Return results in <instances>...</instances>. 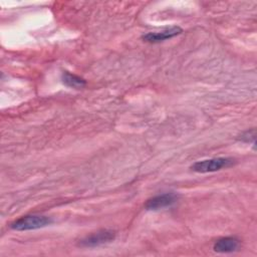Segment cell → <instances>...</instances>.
<instances>
[{
    "label": "cell",
    "mask_w": 257,
    "mask_h": 257,
    "mask_svg": "<svg viewBox=\"0 0 257 257\" xmlns=\"http://www.w3.org/2000/svg\"><path fill=\"white\" fill-rule=\"evenodd\" d=\"M53 220L50 217L43 215H25L11 223L10 228L16 231L36 230L50 225Z\"/></svg>",
    "instance_id": "1"
},
{
    "label": "cell",
    "mask_w": 257,
    "mask_h": 257,
    "mask_svg": "<svg viewBox=\"0 0 257 257\" xmlns=\"http://www.w3.org/2000/svg\"><path fill=\"white\" fill-rule=\"evenodd\" d=\"M235 163L236 161L233 158L219 157V158L198 161L191 166V170L197 173H211V172L220 171L222 169L230 168Z\"/></svg>",
    "instance_id": "2"
},
{
    "label": "cell",
    "mask_w": 257,
    "mask_h": 257,
    "mask_svg": "<svg viewBox=\"0 0 257 257\" xmlns=\"http://www.w3.org/2000/svg\"><path fill=\"white\" fill-rule=\"evenodd\" d=\"M115 238V232L108 229H101L86 235L78 241V246L82 248H93L112 241Z\"/></svg>",
    "instance_id": "3"
},
{
    "label": "cell",
    "mask_w": 257,
    "mask_h": 257,
    "mask_svg": "<svg viewBox=\"0 0 257 257\" xmlns=\"http://www.w3.org/2000/svg\"><path fill=\"white\" fill-rule=\"evenodd\" d=\"M177 201H178V195H176L175 193H164L149 199L145 204V208L146 210L156 211V210L171 207Z\"/></svg>",
    "instance_id": "4"
},
{
    "label": "cell",
    "mask_w": 257,
    "mask_h": 257,
    "mask_svg": "<svg viewBox=\"0 0 257 257\" xmlns=\"http://www.w3.org/2000/svg\"><path fill=\"white\" fill-rule=\"evenodd\" d=\"M183 32V29L179 26H172L168 27L162 31L157 32H149L142 36L143 40L150 43H159L162 41H165L167 39H171L175 36L180 35Z\"/></svg>",
    "instance_id": "5"
},
{
    "label": "cell",
    "mask_w": 257,
    "mask_h": 257,
    "mask_svg": "<svg viewBox=\"0 0 257 257\" xmlns=\"http://www.w3.org/2000/svg\"><path fill=\"white\" fill-rule=\"evenodd\" d=\"M240 245L241 242L238 238L227 236L216 240L213 245V249L217 253H232L237 251L240 248Z\"/></svg>",
    "instance_id": "6"
},
{
    "label": "cell",
    "mask_w": 257,
    "mask_h": 257,
    "mask_svg": "<svg viewBox=\"0 0 257 257\" xmlns=\"http://www.w3.org/2000/svg\"><path fill=\"white\" fill-rule=\"evenodd\" d=\"M61 78L63 83L71 88H82L86 84V81L82 77L68 71H63Z\"/></svg>",
    "instance_id": "7"
},
{
    "label": "cell",
    "mask_w": 257,
    "mask_h": 257,
    "mask_svg": "<svg viewBox=\"0 0 257 257\" xmlns=\"http://www.w3.org/2000/svg\"><path fill=\"white\" fill-rule=\"evenodd\" d=\"M255 137H256V131H255L254 128H252V130H249V131L244 132V133L240 136L239 140L242 141V142H244V143H254Z\"/></svg>",
    "instance_id": "8"
}]
</instances>
